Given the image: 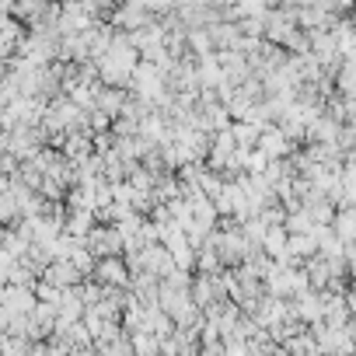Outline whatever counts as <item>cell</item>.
Masks as SVG:
<instances>
[{"label": "cell", "mask_w": 356, "mask_h": 356, "mask_svg": "<svg viewBox=\"0 0 356 356\" xmlns=\"http://www.w3.org/2000/svg\"><path fill=\"white\" fill-rule=\"evenodd\" d=\"M108 22L115 29H122V32H136V29H147L150 22H157V15L147 4H140V0H122V4L112 8Z\"/></svg>", "instance_id": "cell-1"}, {"label": "cell", "mask_w": 356, "mask_h": 356, "mask_svg": "<svg viewBox=\"0 0 356 356\" xmlns=\"http://www.w3.org/2000/svg\"><path fill=\"white\" fill-rule=\"evenodd\" d=\"M95 227H98V213H95V210H70V217H67V234L88 241V234H91Z\"/></svg>", "instance_id": "cell-9"}, {"label": "cell", "mask_w": 356, "mask_h": 356, "mask_svg": "<svg viewBox=\"0 0 356 356\" xmlns=\"http://www.w3.org/2000/svg\"><path fill=\"white\" fill-rule=\"evenodd\" d=\"M332 227H335V234H339L346 245H349V241H356V207H339V213H335Z\"/></svg>", "instance_id": "cell-10"}, {"label": "cell", "mask_w": 356, "mask_h": 356, "mask_svg": "<svg viewBox=\"0 0 356 356\" xmlns=\"http://www.w3.org/2000/svg\"><path fill=\"white\" fill-rule=\"evenodd\" d=\"M91 276H95L98 283H105V286H129L133 269H129L126 255H105V259H98V266H95Z\"/></svg>", "instance_id": "cell-4"}, {"label": "cell", "mask_w": 356, "mask_h": 356, "mask_svg": "<svg viewBox=\"0 0 356 356\" xmlns=\"http://www.w3.org/2000/svg\"><path fill=\"white\" fill-rule=\"evenodd\" d=\"M335 91L346 98H356V63H342L335 74Z\"/></svg>", "instance_id": "cell-15"}, {"label": "cell", "mask_w": 356, "mask_h": 356, "mask_svg": "<svg viewBox=\"0 0 356 356\" xmlns=\"http://www.w3.org/2000/svg\"><path fill=\"white\" fill-rule=\"evenodd\" d=\"M189 53H196V56L217 53V42H213L210 29H189Z\"/></svg>", "instance_id": "cell-14"}, {"label": "cell", "mask_w": 356, "mask_h": 356, "mask_svg": "<svg viewBox=\"0 0 356 356\" xmlns=\"http://www.w3.org/2000/svg\"><path fill=\"white\" fill-rule=\"evenodd\" d=\"M342 126H346V122H339L335 115L321 112V115L311 122V129H307V143H339Z\"/></svg>", "instance_id": "cell-8"}, {"label": "cell", "mask_w": 356, "mask_h": 356, "mask_svg": "<svg viewBox=\"0 0 356 356\" xmlns=\"http://www.w3.org/2000/svg\"><path fill=\"white\" fill-rule=\"evenodd\" d=\"M42 280H49V283H56V286H63V290H70V286H77L81 280H88L70 259H53L49 266H46V273H42Z\"/></svg>", "instance_id": "cell-7"}, {"label": "cell", "mask_w": 356, "mask_h": 356, "mask_svg": "<svg viewBox=\"0 0 356 356\" xmlns=\"http://www.w3.org/2000/svg\"><path fill=\"white\" fill-rule=\"evenodd\" d=\"M314 227H318V224H314V217H311L307 207L290 210V217H286V231H290V234H311Z\"/></svg>", "instance_id": "cell-12"}, {"label": "cell", "mask_w": 356, "mask_h": 356, "mask_svg": "<svg viewBox=\"0 0 356 356\" xmlns=\"http://www.w3.org/2000/svg\"><path fill=\"white\" fill-rule=\"evenodd\" d=\"M112 133H115V136H140V122L129 119V115H119V119L112 122Z\"/></svg>", "instance_id": "cell-16"}, {"label": "cell", "mask_w": 356, "mask_h": 356, "mask_svg": "<svg viewBox=\"0 0 356 356\" xmlns=\"http://www.w3.org/2000/svg\"><path fill=\"white\" fill-rule=\"evenodd\" d=\"M259 147H262L269 157H290V154H293L300 143H293L280 122H269V126L262 129V140H259Z\"/></svg>", "instance_id": "cell-5"}, {"label": "cell", "mask_w": 356, "mask_h": 356, "mask_svg": "<svg viewBox=\"0 0 356 356\" xmlns=\"http://www.w3.org/2000/svg\"><path fill=\"white\" fill-rule=\"evenodd\" d=\"M35 304H39V293L32 283H4V290H0V307H8V311L32 314Z\"/></svg>", "instance_id": "cell-3"}, {"label": "cell", "mask_w": 356, "mask_h": 356, "mask_svg": "<svg viewBox=\"0 0 356 356\" xmlns=\"http://www.w3.org/2000/svg\"><path fill=\"white\" fill-rule=\"evenodd\" d=\"M88 248L105 259V255H126V238L119 234L115 224H98L91 234H88Z\"/></svg>", "instance_id": "cell-2"}, {"label": "cell", "mask_w": 356, "mask_h": 356, "mask_svg": "<svg viewBox=\"0 0 356 356\" xmlns=\"http://www.w3.org/2000/svg\"><path fill=\"white\" fill-rule=\"evenodd\" d=\"M293 314L300 318V321H321V314H325V293L321 290H314V286H307V290H300L297 297H293Z\"/></svg>", "instance_id": "cell-6"}, {"label": "cell", "mask_w": 356, "mask_h": 356, "mask_svg": "<svg viewBox=\"0 0 356 356\" xmlns=\"http://www.w3.org/2000/svg\"><path fill=\"white\" fill-rule=\"evenodd\" d=\"M286 248H290L300 262H307L311 255H318V238H314V234H290Z\"/></svg>", "instance_id": "cell-13"}, {"label": "cell", "mask_w": 356, "mask_h": 356, "mask_svg": "<svg viewBox=\"0 0 356 356\" xmlns=\"http://www.w3.org/2000/svg\"><path fill=\"white\" fill-rule=\"evenodd\" d=\"M286 241H290V231H286V224H280V227H269V231H266L262 248H266V255L280 259V255L286 252Z\"/></svg>", "instance_id": "cell-11"}]
</instances>
